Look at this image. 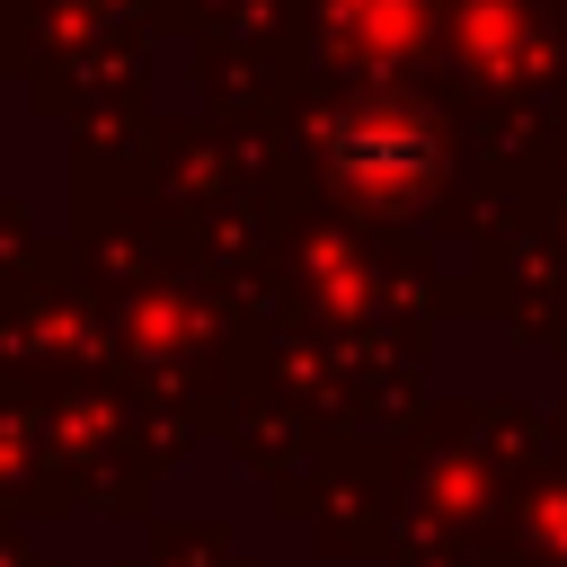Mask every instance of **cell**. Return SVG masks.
<instances>
[{"instance_id":"obj_1","label":"cell","mask_w":567,"mask_h":567,"mask_svg":"<svg viewBox=\"0 0 567 567\" xmlns=\"http://www.w3.org/2000/svg\"><path fill=\"white\" fill-rule=\"evenodd\" d=\"M434 151L416 142V124H346V142H337V168L346 177H363V168H390V177H416Z\"/></svg>"}]
</instances>
